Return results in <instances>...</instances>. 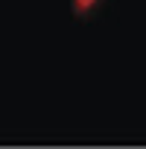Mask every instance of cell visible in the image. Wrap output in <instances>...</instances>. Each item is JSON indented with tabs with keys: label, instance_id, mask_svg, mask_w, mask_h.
<instances>
[{
	"label": "cell",
	"instance_id": "6da1fadb",
	"mask_svg": "<svg viewBox=\"0 0 146 149\" xmlns=\"http://www.w3.org/2000/svg\"><path fill=\"white\" fill-rule=\"evenodd\" d=\"M102 0H70V12L76 18H91L97 9H99Z\"/></svg>",
	"mask_w": 146,
	"mask_h": 149
}]
</instances>
